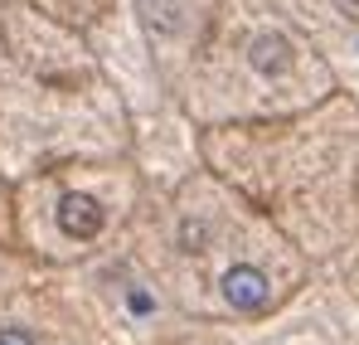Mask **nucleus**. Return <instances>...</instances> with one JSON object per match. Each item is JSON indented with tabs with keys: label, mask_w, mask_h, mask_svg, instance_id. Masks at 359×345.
<instances>
[{
	"label": "nucleus",
	"mask_w": 359,
	"mask_h": 345,
	"mask_svg": "<svg viewBox=\"0 0 359 345\" xmlns=\"http://www.w3.org/2000/svg\"><path fill=\"white\" fill-rule=\"evenodd\" d=\"M350 5H359V0H350Z\"/></svg>",
	"instance_id": "6"
},
{
	"label": "nucleus",
	"mask_w": 359,
	"mask_h": 345,
	"mask_svg": "<svg viewBox=\"0 0 359 345\" xmlns=\"http://www.w3.org/2000/svg\"><path fill=\"white\" fill-rule=\"evenodd\" d=\"M59 229L68 233V238H93V233L102 229L97 200H93V195H63L59 200Z\"/></svg>",
	"instance_id": "2"
},
{
	"label": "nucleus",
	"mask_w": 359,
	"mask_h": 345,
	"mask_svg": "<svg viewBox=\"0 0 359 345\" xmlns=\"http://www.w3.org/2000/svg\"><path fill=\"white\" fill-rule=\"evenodd\" d=\"M248 63H252L257 73L277 78V73H287V68H292V44H287L282 34H257V39L248 44Z\"/></svg>",
	"instance_id": "3"
},
{
	"label": "nucleus",
	"mask_w": 359,
	"mask_h": 345,
	"mask_svg": "<svg viewBox=\"0 0 359 345\" xmlns=\"http://www.w3.org/2000/svg\"><path fill=\"white\" fill-rule=\"evenodd\" d=\"M126 301H131V311H141V316H146V311H151V297H146V292H131V297H126Z\"/></svg>",
	"instance_id": "5"
},
{
	"label": "nucleus",
	"mask_w": 359,
	"mask_h": 345,
	"mask_svg": "<svg viewBox=\"0 0 359 345\" xmlns=\"http://www.w3.org/2000/svg\"><path fill=\"white\" fill-rule=\"evenodd\" d=\"M224 297L238 311H262L267 306V278L257 268H229L224 273Z\"/></svg>",
	"instance_id": "1"
},
{
	"label": "nucleus",
	"mask_w": 359,
	"mask_h": 345,
	"mask_svg": "<svg viewBox=\"0 0 359 345\" xmlns=\"http://www.w3.org/2000/svg\"><path fill=\"white\" fill-rule=\"evenodd\" d=\"M0 345H34V336L20 331V326H10V331H0Z\"/></svg>",
	"instance_id": "4"
}]
</instances>
